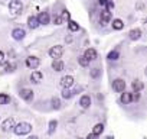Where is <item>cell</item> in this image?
I'll list each match as a JSON object with an SVG mask.
<instances>
[{
	"label": "cell",
	"instance_id": "3",
	"mask_svg": "<svg viewBox=\"0 0 147 139\" xmlns=\"http://www.w3.org/2000/svg\"><path fill=\"white\" fill-rule=\"evenodd\" d=\"M63 54V46L62 45H55L49 49V57L53 58V59H59Z\"/></svg>",
	"mask_w": 147,
	"mask_h": 139
},
{
	"label": "cell",
	"instance_id": "16",
	"mask_svg": "<svg viewBox=\"0 0 147 139\" xmlns=\"http://www.w3.org/2000/svg\"><path fill=\"white\" fill-rule=\"evenodd\" d=\"M80 106H81L82 109H88V107L91 106V97H90L88 94L81 96V99H80Z\"/></svg>",
	"mask_w": 147,
	"mask_h": 139
},
{
	"label": "cell",
	"instance_id": "31",
	"mask_svg": "<svg viewBox=\"0 0 147 139\" xmlns=\"http://www.w3.org/2000/svg\"><path fill=\"white\" fill-rule=\"evenodd\" d=\"M61 18H62V20H71V19H69L71 16H69V12H68V10H63Z\"/></svg>",
	"mask_w": 147,
	"mask_h": 139
},
{
	"label": "cell",
	"instance_id": "28",
	"mask_svg": "<svg viewBox=\"0 0 147 139\" xmlns=\"http://www.w3.org/2000/svg\"><path fill=\"white\" fill-rule=\"evenodd\" d=\"M51 103H52V107H53L55 110H58V109H61V100H59V99H56V97H53Z\"/></svg>",
	"mask_w": 147,
	"mask_h": 139
},
{
	"label": "cell",
	"instance_id": "9",
	"mask_svg": "<svg viewBox=\"0 0 147 139\" xmlns=\"http://www.w3.org/2000/svg\"><path fill=\"white\" fill-rule=\"evenodd\" d=\"M74 83H75V80H74L72 76H63L61 78V86L62 89H71L74 86Z\"/></svg>",
	"mask_w": 147,
	"mask_h": 139
},
{
	"label": "cell",
	"instance_id": "22",
	"mask_svg": "<svg viewBox=\"0 0 147 139\" xmlns=\"http://www.w3.org/2000/svg\"><path fill=\"white\" fill-rule=\"evenodd\" d=\"M68 29L71 32H78L80 31V25L77 22H74V20H68Z\"/></svg>",
	"mask_w": 147,
	"mask_h": 139
},
{
	"label": "cell",
	"instance_id": "35",
	"mask_svg": "<svg viewBox=\"0 0 147 139\" xmlns=\"http://www.w3.org/2000/svg\"><path fill=\"white\" fill-rule=\"evenodd\" d=\"M108 2H110V0H98V3H100L101 6H107Z\"/></svg>",
	"mask_w": 147,
	"mask_h": 139
},
{
	"label": "cell",
	"instance_id": "2",
	"mask_svg": "<svg viewBox=\"0 0 147 139\" xmlns=\"http://www.w3.org/2000/svg\"><path fill=\"white\" fill-rule=\"evenodd\" d=\"M23 9V5L20 0H12V2L9 3V10L13 13V15H19Z\"/></svg>",
	"mask_w": 147,
	"mask_h": 139
},
{
	"label": "cell",
	"instance_id": "12",
	"mask_svg": "<svg viewBox=\"0 0 147 139\" xmlns=\"http://www.w3.org/2000/svg\"><path fill=\"white\" fill-rule=\"evenodd\" d=\"M63 68H65V64H63V61H62L61 58L52 61V70H53V71L61 73V71H63Z\"/></svg>",
	"mask_w": 147,
	"mask_h": 139
},
{
	"label": "cell",
	"instance_id": "13",
	"mask_svg": "<svg viewBox=\"0 0 147 139\" xmlns=\"http://www.w3.org/2000/svg\"><path fill=\"white\" fill-rule=\"evenodd\" d=\"M120 102H121L123 104H130V103L133 102V93H130V91H123V93H121V97H120Z\"/></svg>",
	"mask_w": 147,
	"mask_h": 139
},
{
	"label": "cell",
	"instance_id": "5",
	"mask_svg": "<svg viewBox=\"0 0 147 139\" xmlns=\"http://www.w3.org/2000/svg\"><path fill=\"white\" fill-rule=\"evenodd\" d=\"M111 18H113V13H111L110 9L102 10V12H101V16H100V23H101V26H105V25L111 20Z\"/></svg>",
	"mask_w": 147,
	"mask_h": 139
},
{
	"label": "cell",
	"instance_id": "4",
	"mask_svg": "<svg viewBox=\"0 0 147 139\" xmlns=\"http://www.w3.org/2000/svg\"><path fill=\"white\" fill-rule=\"evenodd\" d=\"M113 90H114L115 93H123V91H125V81H124L123 78H115V80L113 81Z\"/></svg>",
	"mask_w": 147,
	"mask_h": 139
},
{
	"label": "cell",
	"instance_id": "23",
	"mask_svg": "<svg viewBox=\"0 0 147 139\" xmlns=\"http://www.w3.org/2000/svg\"><path fill=\"white\" fill-rule=\"evenodd\" d=\"M102 132H104V125H102V123H97V125L94 126V129H92V133L97 135V136H100Z\"/></svg>",
	"mask_w": 147,
	"mask_h": 139
},
{
	"label": "cell",
	"instance_id": "7",
	"mask_svg": "<svg viewBox=\"0 0 147 139\" xmlns=\"http://www.w3.org/2000/svg\"><path fill=\"white\" fill-rule=\"evenodd\" d=\"M15 126H16L15 119H13V117H7V119H5L3 123H2V130H3V132H10V130H13Z\"/></svg>",
	"mask_w": 147,
	"mask_h": 139
},
{
	"label": "cell",
	"instance_id": "19",
	"mask_svg": "<svg viewBox=\"0 0 147 139\" xmlns=\"http://www.w3.org/2000/svg\"><path fill=\"white\" fill-rule=\"evenodd\" d=\"M28 26L30 29H36L39 26V22H38V18L36 16H29L28 18Z\"/></svg>",
	"mask_w": 147,
	"mask_h": 139
},
{
	"label": "cell",
	"instance_id": "24",
	"mask_svg": "<svg viewBox=\"0 0 147 139\" xmlns=\"http://www.w3.org/2000/svg\"><path fill=\"white\" fill-rule=\"evenodd\" d=\"M61 96H62V99H65V100H69V99L74 96V91H72L71 89H63Z\"/></svg>",
	"mask_w": 147,
	"mask_h": 139
},
{
	"label": "cell",
	"instance_id": "25",
	"mask_svg": "<svg viewBox=\"0 0 147 139\" xmlns=\"http://www.w3.org/2000/svg\"><path fill=\"white\" fill-rule=\"evenodd\" d=\"M10 103V97H9V94H6V93H0V104H9Z\"/></svg>",
	"mask_w": 147,
	"mask_h": 139
},
{
	"label": "cell",
	"instance_id": "33",
	"mask_svg": "<svg viewBox=\"0 0 147 139\" xmlns=\"http://www.w3.org/2000/svg\"><path fill=\"white\" fill-rule=\"evenodd\" d=\"M85 139H98V136H97V135H94V133L91 132V133H90V135H88Z\"/></svg>",
	"mask_w": 147,
	"mask_h": 139
},
{
	"label": "cell",
	"instance_id": "10",
	"mask_svg": "<svg viewBox=\"0 0 147 139\" xmlns=\"http://www.w3.org/2000/svg\"><path fill=\"white\" fill-rule=\"evenodd\" d=\"M25 36H26V32H25V29H22V28H16V29L12 31V38H13L15 41H22Z\"/></svg>",
	"mask_w": 147,
	"mask_h": 139
},
{
	"label": "cell",
	"instance_id": "14",
	"mask_svg": "<svg viewBox=\"0 0 147 139\" xmlns=\"http://www.w3.org/2000/svg\"><path fill=\"white\" fill-rule=\"evenodd\" d=\"M42 78H43V76H42L40 71H38V70H35L30 74V83H33V84H39L42 81Z\"/></svg>",
	"mask_w": 147,
	"mask_h": 139
},
{
	"label": "cell",
	"instance_id": "21",
	"mask_svg": "<svg viewBox=\"0 0 147 139\" xmlns=\"http://www.w3.org/2000/svg\"><path fill=\"white\" fill-rule=\"evenodd\" d=\"M124 28V22L121 19H114L113 20V29L114 31H121Z\"/></svg>",
	"mask_w": 147,
	"mask_h": 139
},
{
	"label": "cell",
	"instance_id": "38",
	"mask_svg": "<svg viewBox=\"0 0 147 139\" xmlns=\"http://www.w3.org/2000/svg\"><path fill=\"white\" fill-rule=\"evenodd\" d=\"M78 139H82V138H78Z\"/></svg>",
	"mask_w": 147,
	"mask_h": 139
},
{
	"label": "cell",
	"instance_id": "26",
	"mask_svg": "<svg viewBox=\"0 0 147 139\" xmlns=\"http://www.w3.org/2000/svg\"><path fill=\"white\" fill-rule=\"evenodd\" d=\"M90 62H91V61H90V59H87L84 55H81V57L78 58V64H80L81 67H88V65H90Z\"/></svg>",
	"mask_w": 147,
	"mask_h": 139
},
{
	"label": "cell",
	"instance_id": "17",
	"mask_svg": "<svg viewBox=\"0 0 147 139\" xmlns=\"http://www.w3.org/2000/svg\"><path fill=\"white\" fill-rule=\"evenodd\" d=\"M127 35H128V38H130L131 41H137V39H140V38H141V29H138V28L131 29Z\"/></svg>",
	"mask_w": 147,
	"mask_h": 139
},
{
	"label": "cell",
	"instance_id": "6",
	"mask_svg": "<svg viewBox=\"0 0 147 139\" xmlns=\"http://www.w3.org/2000/svg\"><path fill=\"white\" fill-rule=\"evenodd\" d=\"M39 65H40V59H39L38 57L30 55V57L26 58V67H29L30 70H36Z\"/></svg>",
	"mask_w": 147,
	"mask_h": 139
},
{
	"label": "cell",
	"instance_id": "1",
	"mask_svg": "<svg viewBox=\"0 0 147 139\" xmlns=\"http://www.w3.org/2000/svg\"><path fill=\"white\" fill-rule=\"evenodd\" d=\"M13 132H15L18 136L29 135V133L32 132V125L28 123V122H20V123H18V125L13 127Z\"/></svg>",
	"mask_w": 147,
	"mask_h": 139
},
{
	"label": "cell",
	"instance_id": "20",
	"mask_svg": "<svg viewBox=\"0 0 147 139\" xmlns=\"http://www.w3.org/2000/svg\"><path fill=\"white\" fill-rule=\"evenodd\" d=\"M118 58H120V51L118 49H113V51H110L107 54V59L108 61H117Z\"/></svg>",
	"mask_w": 147,
	"mask_h": 139
},
{
	"label": "cell",
	"instance_id": "32",
	"mask_svg": "<svg viewBox=\"0 0 147 139\" xmlns=\"http://www.w3.org/2000/svg\"><path fill=\"white\" fill-rule=\"evenodd\" d=\"M62 22H63V20H62L61 16H55V18H53V23H55V25H62Z\"/></svg>",
	"mask_w": 147,
	"mask_h": 139
},
{
	"label": "cell",
	"instance_id": "11",
	"mask_svg": "<svg viewBox=\"0 0 147 139\" xmlns=\"http://www.w3.org/2000/svg\"><path fill=\"white\" fill-rule=\"evenodd\" d=\"M36 18H38L39 25H48V23L51 22V16H49V13H48V12H40Z\"/></svg>",
	"mask_w": 147,
	"mask_h": 139
},
{
	"label": "cell",
	"instance_id": "39",
	"mask_svg": "<svg viewBox=\"0 0 147 139\" xmlns=\"http://www.w3.org/2000/svg\"><path fill=\"white\" fill-rule=\"evenodd\" d=\"M144 139H146V138H144Z\"/></svg>",
	"mask_w": 147,
	"mask_h": 139
},
{
	"label": "cell",
	"instance_id": "27",
	"mask_svg": "<svg viewBox=\"0 0 147 139\" xmlns=\"http://www.w3.org/2000/svg\"><path fill=\"white\" fill-rule=\"evenodd\" d=\"M56 126H58V122H56V120H51V122H49V129H48V133H49V135H52V133L56 130Z\"/></svg>",
	"mask_w": 147,
	"mask_h": 139
},
{
	"label": "cell",
	"instance_id": "29",
	"mask_svg": "<svg viewBox=\"0 0 147 139\" xmlns=\"http://www.w3.org/2000/svg\"><path fill=\"white\" fill-rule=\"evenodd\" d=\"M15 68H16V64H5V70L7 73H12V71H15Z\"/></svg>",
	"mask_w": 147,
	"mask_h": 139
},
{
	"label": "cell",
	"instance_id": "18",
	"mask_svg": "<svg viewBox=\"0 0 147 139\" xmlns=\"http://www.w3.org/2000/svg\"><path fill=\"white\" fill-rule=\"evenodd\" d=\"M84 57H85L87 59H90V61H94V59L97 58V51H95L94 48H88V49L85 51Z\"/></svg>",
	"mask_w": 147,
	"mask_h": 139
},
{
	"label": "cell",
	"instance_id": "36",
	"mask_svg": "<svg viewBox=\"0 0 147 139\" xmlns=\"http://www.w3.org/2000/svg\"><path fill=\"white\" fill-rule=\"evenodd\" d=\"M28 139H39V138H38V136H29Z\"/></svg>",
	"mask_w": 147,
	"mask_h": 139
},
{
	"label": "cell",
	"instance_id": "15",
	"mask_svg": "<svg viewBox=\"0 0 147 139\" xmlns=\"http://www.w3.org/2000/svg\"><path fill=\"white\" fill-rule=\"evenodd\" d=\"M131 89H133V93H141V90L144 89V83L140 80H134L131 83Z\"/></svg>",
	"mask_w": 147,
	"mask_h": 139
},
{
	"label": "cell",
	"instance_id": "8",
	"mask_svg": "<svg viewBox=\"0 0 147 139\" xmlns=\"http://www.w3.org/2000/svg\"><path fill=\"white\" fill-rule=\"evenodd\" d=\"M19 96H20V99L25 100V102H32V100H33V91H32L30 89H22V90L19 91Z\"/></svg>",
	"mask_w": 147,
	"mask_h": 139
},
{
	"label": "cell",
	"instance_id": "34",
	"mask_svg": "<svg viewBox=\"0 0 147 139\" xmlns=\"http://www.w3.org/2000/svg\"><path fill=\"white\" fill-rule=\"evenodd\" d=\"M2 64H5V54L0 51V65H2Z\"/></svg>",
	"mask_w": 147,
	"mask_h": 139
},
{
	"label": "cell",
	"instance_id": "30",
	"mask_svg": "<svg viewBox=\"0 0 147 139\" xmlns=\"http://www.w3.org/2000/svg\"><path fill=\"white\" fill-rule=\"evenodd\" d=\"M98 76H100V70H98V68H92V70H91V77H92V78H97Z\"/></svg>",
	"mask_w": 147,
	"mask_h": 139
},
{
	"label": "cell",
	"instance_id": "37",
	"mask_svg": "<svg viewBox=\"0 0 147 139\" xmlns=\"http://www.w3.org/2000/svg\"><path fill=\"white\" fill-rule=\"evenodd\" d=\"M144 74H146V77H147V68L144 70Z\"/></svg>",
	"mask_w": 147,
	"mask_h": 139
}]
</instances>
